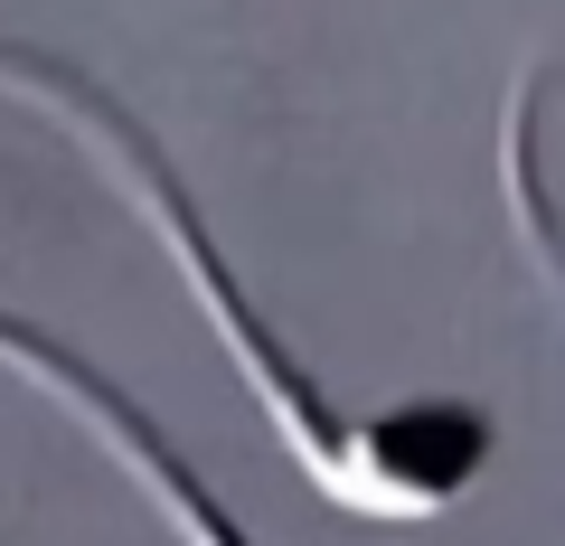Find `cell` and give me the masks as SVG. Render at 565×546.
<instances>
[{
  "mask_svg": "<svg viewBox=\"0 0 565 546\" xmlns=\"http://www.w3.org/2000/svg\"><path fill=\"white\" fill-rule=\"evenodd\" d=\"M0 85L39 95L47 114H57L66 132L114 170V189L141 207V226H151L161 255L180 264V283H189V302H199V321L217 330L226 367L245 377V396L264 405V425L282 433V452L302 462V481L321 490L330 508L415 527V518H444V508H462L471 490H481L490 452H500L490 405H471V396H405V405H377V415L340 405L321 377H311L302 349L255 311V292H245V274L226 264L207 207L189 199L180 161L141 132V114L114 95V85H95L85 66H66V57L10 47V39H0Z\"/></svg>",
  "mask_w": 565,
  "mask_h": 546,
  "instance_id": "cell-1",
  "label": "cell"
},
{
  "mask_svg": "<svg viewBox=\"0 0 565 546\" xmlns=\"http://www.w3.org/2000/svg\"><path fill=\"white\" fill-rule=\"evenodd\" d=\"M0 367H10V377H29L47 405H66V415L95 433V452H114L122 481H132L141 500L161 508V527H170L180 546H264L255 527H245L236 508L207 490V471L189 462V452L170 443V433L151 425V415H141V405L122 396V386L104 377L95 358H85V349H66L57 330L20 321V311H0Z\"/></svg>",
  "mask_w": 565,
  "mask_h": 546,
  "instance_id": "cell-2",
  "label": "cell"
},
{
  "mask_svg": "<svg viewBox=\"0 0 565 546\" xmlns=\"http://www.w3.org/2000/svg\"><path fill=\"white\" fill-rule=\"evenodd\" d=\"M500 180H509V226H519V245L537 255L546 292L565 302V217H556V199H546V161H537V76H519V95H509Z\"/></svg>",
  "mask_w": 565,
  "mask_h": 546,
  "instance_id": "cell-3",
  "label": "cell"
}]
</instances>
